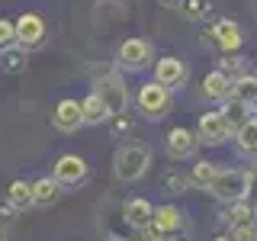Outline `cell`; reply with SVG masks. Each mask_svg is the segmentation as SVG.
Here are the masks:
<instances>
[{
  "label": "cell",
  "instance_id": "1",
  "mask_svg": "<svg viewBox=\"0 0 257 241\" xmlns=\"http://www.w3.org/2000/svg\"><path fill=\"white\" fill-rule=\"evenodd\" d=\"M151 171V148L142 142H122L112 155V174L119 183H139Z\"/></svg>",
  "mask_w": 257,
  "mask_h": 241
},
{
  "label": "cell",
  "instance_id": "2",
  "mask_svg": "<svg viewBox=\"0 0 257 241\" xmlns=\"http://www.w3.org/2000/svg\"><path fill=\"white\" fill-rule=\"evenodd\" d=\"M251 183H254V174L244 171V167H225V171L215 174V180L209 183V193L222 203H244L251 196Z\"/></svg>",
  "mask_w": 257,
  "mask_h": 241
},
{
  "label": "cell",
  "instance_id": "3",
  "mask_svg": "<svg viewBox=\"0 0 257 241\" xmlns=\"http://www.w3.org/2000/svg\"><path fill=\"white\" fill-rule=\"evenodd\" d=\"M135 109H139L145 119L158 123V119H164L167 112L174 109V90H167V87L158 84L155 77L142 80L139 90H135Z\"/></svg>",
  "mask_w": 257,
  "mask_h": 241
},
{
  "label": "cell",
  "instance_id": "4",
  "mask_svg": "<svg viewBox=\"0 0 257 241\" xmlns=\"http://www.w3.org/2000/svg\"><path fill=\"white\" fill-rule=\"evenodd\" d=\"M155 45L148 39H139V36H128L119 42L116 48V68L122 74H142V71L155 68Z\"/></svg>",
  "mask_w": 257,
  "mask_h": 241
},
{
  "label": "cell",
  "instance_id": "5",
  "mask_svg": "<svg viewBox=\"0 0 257 241\" xmlns=\"http://www.w3.org/2000/svg\"><path fill=\"white\" fill-rule=\"evenodd\" d=\"M93 93L103 100L109 119L122 116V112L128 109V87H125V80H122V71H109V74L93 77Z\"/></svg>",
  "mask_w": 257,
  "mask_h": 241
},
{
  "label": "cell",
  "instance_id": "6",
  "mask_svg": "<svg viewBox=\"0 0 257 241\" xmlns=\"http://www.w3.org/2000/svg\"><path fill=\"white\" fill-rule=\"evenodd\" d=\"M52 177L64 187H84L87 180H90V164H87L80 155H74V151H68V155H58L52 164Z\"/></svg>",
  "mask_w": 257,
  "mask_h": 241
},
{
  "label": "cell",
  "instance_id": "7",
  "mask_svg": "<svg viewBox=\"0 0 257 241\" xmlns=\"http://www.w3.org/2000/svg\"><path fill=\"white\" fill-rule=\"evenodd\" d=\"M13 23H16V45H20L23 52H36V48L45 45L48 26L39 13H23L20 20H13Z\"/></svg>",
  "mask_w": 257,
  "mask_h": 241
},
{
  "label": "cell",
  "instance_id": "8",
  "mask_svg": "<svg viewBox=\"0 0 257 241\" xmlns=\"http://www.w3.org/2000/svg\"><path fill=\"white\" fill-rule=\"evenodd\" d=\"M231 126L225 123V116H222V109H209L199 116V123H196V139L199 145H209V148H215V145H225L231 139Z\"/></svg>",
  "mask_w": 257,
  "mask_h": 241
},
{
  "label": "cell",
  "instance_id": "9",
  "mask_svg": "<svg viewBox=\"0 0 257 241\" xmlns=\"http://www.w3.org/2000/svg\"><path fill=\"white\" fill-rule=\"evenodd\" d=\"M155 80L158 84H164L167 90H183L190 80V68L183 58H177V55H164V58L155 61Z\"/></svg>",
  "mask_w": 257,
  "mask_h": 241
},
{
  "label": "cell",
  "instance_id": "10",
  "mask_svg": "<svg viewBox=\"0 0 257 241\" xmlns=\"http://www.w3.org/2000/svg\"><path fill=\"white\" fill-rule=\"evenodd\" d=\"M215 42L219 45V52L222 55H231V52H241V45H244V32H241V26L235 20H219L212 29L203 36V42Z\"/></svg>",
  "mask_w": 257,
  "mask_h": 241
},
{
  "label": "cell",
  "instance_id": "11",
  "mask_svg": "<svg viewBox=\"0 0 257 241\" xmlns=\"http://www.w3.org/2000/svg\"><path fill=\"white\" fill-rule=\"evenodd\" d=\"M196 148H199L196 132H193V129H183V126H174L164 139V151H167L171 161H187V158L196 155Z\"/></svg>",
  "mask_w": 257,
  "mask_h": 241
},
{
  "label": "cell",
  "instance_id": "12",
  "mask_svg": "<svg viewBox=\"0 0 257 241\" xmlns=\"http://www.w3.org/2000/svg\"><path fill=\"white\" fill-rule=\"evenodd\" d=\"M52 126L58 129L61 135H74L77 129H84V116H80V100H71V96H64V100L55 103V109H52Z\"/></svg>",
  "mask_w": 257,
  "mask_h": 241
},
{
  "label": "cell",
  "instance_id": "13",
  "mask_svg": "<svg viewBox=\"0 0 257 241\" xmlns=\"http://www.w3.org/2000/svg\"><path fill=\"white\" fill-rule=\"evenodd\" d=\"M231 87H235V80L225 74L222 68H215V71H209V74L203 77V84H199V96H203L206 103H225L231 96Z\"/></svg>",
  "mask_w": 257,
  "mask_h": 241
},
{
  "label": "cell",
  "instance_id": "14",
  "mask_svg": "<svg viewBox=\"0 0 257 241\" xmlns=\"http://www.w3.org/2000/svg\"><path fill=\"white\" fill-rule=\"evenodd\" d=\"M119 215H122V222L128 225V228H145V225L155 222V203L145 199V196H132V199L122 203Z\"/></svg>",
  "mask_w": 257,
  "mask_h": 241
},
{
  "label": "cell",
  "instance_id": "15",
  "mask_svg": "<svg viewBox=\"0 0 257 241\" xmlns=\"http://www.w3.org/2000/svg\"><path fill=\"white\" fill-rule=\"evenodd\" d=\"M155 225L171 238V235H180V231L187 228V215H183L180 206L164 203V206H155Z\"/></svg>",
  "mask_w": 257,
  "mask_h": 241
},
{
  "label": "cell",
  "instance_id": "16",
  "mask_svg": "<svg viewBox=\"0 0 257 241\" xmlns=\"http://www.w3.org/2000/svg\"><path fill=\"white\" fill-rule=\"evenodd\" d=\"M222 116H225V123L231 126V132H238L247 119H254V106L244 103V100H238V96H228V100L222 103Z\"/></svg>",
  "mask_w": 257,
  "mask_h": 241
},
{
  "label": "cell",
  "instance_id": "17",
  "mask_svg": "<svg viewBox=\"0 0 257 241\" xmlns=\"http://www.w3.org/2000/svg\"><path fill=\"white\" fill-rule=\"evenodd\" d=\"M61 196V183L55 180L52 174L32 180V206H55Z\"/></svg>",
  "mask_w": 257,
  "mask_h": 241
},
{
  "label": "cell",
  "instance_id": "18",
  "mask_svg": "<svg viewBox=\"0 0 257 241\" xmlns=\"http://www.w3.org/2000/svg\"><path fill=\"white\" fill-rule=\"evenodd\" d=\"M225 222H228V231H241V228H254L257 225V209L247 203H231L228 206V215H225Z\"/></svg>",
  "mask_w": 257,
  "mask_h": 241
},
{
  "label": "cell",
  "instance_id": "19",
  "mask_svg": "<svg viewBox=\"0 0 257 241\" xmlns=\"http://www.w3.org/2000/svg\"><path fill=\"white\" fill-rule=\"evenodd\" d=\"M7 206L23 212V209H32V180H10L7 187Z\"/></svg>",
  "mask_w": 257,
  "mask_h": 241
},
{
  "label": "cell",
  "instance_id": "20",
  "mask_svg": "<svg viewBox=\"0 0 257 241\" xmlns=\"http://www.w3.org/2000/svg\"><path fill=\"white\" fill-rule=\"evenodd\" d=\"M235 148H238V155L257 161V116L247 119V123L235 132Z\"/></svg>",
  "mask_w": 257,
  "mask_h": 241
},
{
  "label": "cell",
  "instance_id": "21",
  "mask_svg": "<svg viewBox=\"0 0 257 241\" xmlns=\"http://www.w3.org/2000/svg\"><path fill=\"white\" fill-rule=\"evenodd\" d=\"M80 116H84V126H100V123L109 119V112H106V106H103L100 96L90 90L84 100H80Z\"/></svg>",
  "mask_w": 257,
  "mask_h": 241
},
{
  "label": "cell",
  "instance_id": "22",
  "mask_svg": "<svg viewBox=\"0 0 257 241\" xmlns=\"http://www.w3.org/2000/svg\"><path fill=\"white\" fill-rule=\"evenodd\" d=\"M222 171V167L219 164H215V161H196V164H193L190 167V183H193V187H199V190H209V183H212L215 180V174H219Z\"/></svg>",
  "mask_w": 257,
  "mask_h": 241
},
{
  "label": "cell",
  "instance_id": "23",
  "mask_svg": "<svg viewBox=\"0 0 257 241\" xmlns=\"http://www.w3.org/2000/svg\"><path fill=\"white\" fill-rule=\"evenodd\" d=\"M190 187H193L190 174H180L177 167H167V171L161 174V190L164 193H187Z\"/></svg>",
  "mask_w": 257,
  "mask_h": 241
},
{
  "label": "cell",
  "instance_id": "24",
  "mask_svg": "<svg viewBox=\"0 0 257 241\" xmlns=\"http://www.w3.org/2000/svg\"><path fill=\"white\" fill-rule=\"evenodd\" d=\"M0 68H4L7 74H20V71H26V52H23L20 45L0 52Z\"/></svg>",
  "mask_w": 257,
  "mask_h": 241
},
{
  "label": "cell",
  "instance_id": "25",
  "mask_svg": "<svg viewBox=\"0 0 257 241\" xmlns=\"http://www.w3.org/2000/svg\"><path fill=\"white\" fill-rule=\"evenodd\" d=\"M231 96H238V100H244V103H257V77L254 74H244V77H238L235 80V87H231Z\"/></svg>",
  "mask_w": 257,
  "mask_h": 241
},
{
  "label": "cell",
  "instance_id": "26",
  "mask_svg": "<svg viewBox=\"0 0 257 241\" xmlns=\"http://www.w3.org/2000/svg\"><path fill=\"white\" fill-rule=\"evenodd\" d=\"M219 68L228 74L231 80H238V77H244L247 74V61L241 58L238 52H231V55H222V61H219Z\"/></svg>",
  "mask_w": 257,
  "mask_h": 241
},
{
  "label": "cell",
  "instance_id": "27",
  "mask_svg": "<svg viewBox=\"0 0 257 241\" xmlns=\"http://www.w3.org/2000/svg\"><path fill=\"white\" fill-rule=\"evenodd\" d=\"M180 13H183V20L196 23V20H203V16L209 13V0H183Z\"/></svg>",
  "mask_w": 257,
  "mask_h": 241
},
{
  "label": "cell",
  "instance_id": "28",
  "mask_svg": "<svg viewBox=\"0 0 257 241\" xmlns=\"http://www.w3.org/2000/svg\"><path fill=\"white\" fill-rule=\"evenodd\" d=\"M16 45V23L7 20V16H0V52H7V48Z\"/></svg>",
  "mask_w": 257,
  "mask_h": 241
},
{
  "label": "cell",
  "instance_id": "29",
  "mask_svg": "<svg viewBox=\"0 0 257 241\" xmlns=\"http://www.w3.org/2000/svg\"><path fill=\"white\" fill-rule=\"evenodd\" d=\"M132 231H135V235L128 238V241H171V238H167V235L158 228L155 222H151V225H145V228H132Z\"/></svg>",
  "mask_w": 257,
  "mask_h": 241
},
{
  "label": "cell",
  "instance_id": "30",
  "mask_svg": "<svg viewBox=\"0 0 257 241\" xmlns=\"http://www.w3.org/2000/svg\"><path fill=\"white\" fill-rule=\"evenodd\" d=\"M158 4L164 7V10H180V4H183V0H158Z\"/></svg>",
  "mask_w": 257,
  "mask_h": 241
},
{
  "label": "cell",
  "instance_id": "31",
  "mask_svg": "<svg viewBox=\"0 0 257 241\" xmlns=\"http://www.w3.org/2000/svg\"><path fill=\"white\" fill-rule=\"evenodd\" d=\"M212 241H235V238H231V235H228V231H225V235H215Z\"/></svg>",
  "mask_w": 257,
  "mask_h": 241
},
{
  "label": "cell",
  "instance_id": "32",
  "mask_svg": "<svg viewBox=\"0 0 257 241\" xmlns=\"http://www.w3.org/2000/svg\"><path fill=\"white\" fill-rule=\"evenodd\" d=\"M177 241H187V238H177Z\"/></svg>",
  "mask_w": 257,
  "mask_h": 241
},
{
  "label": "cell",
  "instance_id": "33",
  "mask_svg": "<svg viewBox=\"0 0 257 241\" xmlns=\"http://www.w3.org/2000/svg\"><path fill=\"white\" fill-rule=\"evenodd\" d=\"M254 109H257V103H254Z\"/></svg>",
  "mask_w": 257,
  "mask_h": 241
},
{
  "label": "cell",
  "instance_id": "34",
  "mask_svg": "<svg viewBox=\"0 0 257 241\" xmlns=\"http://www.w3.org/2000/svg\"><path fill=\"white\" fill-rule=\"evenodd\" d=\"M0 241H4V238H0Z\"/></svg>",
  "mask_w": 257,
  "mask_h": 241
}]
</instances>
